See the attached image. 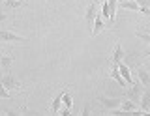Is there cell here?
Masks as SVG:
<instances>
[{
	"instance_id": "6da1fadb",
	"label": "cell",
	"mask_w": 150,
	"mask_h": 116,
	"mask_svg": "<svg viewBox=\"0 0 150 116\" xmlns=\"http://www.w3.org/2000/svg\"><path fill=\"white\" fill-rule=\"evenodd\" d=\"M144 86L141 81H137V82H133L128 90H124V97H128V99H131V101H135L139 107H141V97H143V92H144Z\"/></svg>"
},
{
	"instance_id": "7a4b0ae2",
	"label": "cell",
	"mask_w": 150,
	"mask_h": 116,
	"mask_svg": "<svg viewBox=\"0 0 150 116\" xmlns=\"http://www.w3.org/2000/svg\"><path fill=\"white\" fill-rule=\"evenodd\" d=\"M96 17H98V2H92L90 0V4H88V8H86V13H84V22H86L88 30H92Z\"/></svg>"
},
{
	"instance_id": "3957f363",
	"label": "cell",
	"mask_w": 150,
	"mask_h": 116,
	"mask_svg": "<svg viewBox=\"0 0 150 116\" xmlns=\"http://www.w3.org/2000/svg\"><path fill=\"white\" fill-rule=\"evenodd\" d=\"M0 41H6V43H25L28 39L23 38V36H17L15 32H11V30H2L0 28Z\"/></svg>"
},
{
	"instance_id": "277c9868",
	"label": "cell",
	"mask_w": 150,
	"mask_h": 116,
	"mask_svg": "<svg viewBox=\"0 0 150 116\" xmlns=\"http://www.w3.org/2000/svg\"><path fill=\"white\" fill-rule=\"evenodd\" d=\"M98 101H100L107 110H116V109H120V105H122V97H105V96H100V97H98Z\"/></svg>"
},
{
	"instance_id": "5b68a950",
	"label": "cell",
	"mask_w": 150,
	"mask_h": 116,
	"mask_svg": "<svg viewBox=\"0 0 150 116\" xmlns=\"http://www.w3.org/2000/svg\"><path fill=\"white\" fill-rule=\"evenodd\" d=\"M0 82H2V84L6 86L8 90H21V88H23L21 82H19L17 79L11 75V73H4V75L0 77Z\"/></svg>"
},
{
	"instance_id": "8992f818",
	"label": "cell",
	"mask_w": 150,
	"mask_h": 116,
	"mask_svg": "<svg viewBox=\"0 0 150 116\" xmlns=\"http://www.w3.org/2000/svg\"><path fill=\"white\" fill-rule=\"evenodd\" d=\"M109 77L111 79H115L116 82H118V86H128V82H126V79L122 77V73H120V67H118V64H112L111 66V73H109Z\"/></svg>"
},
{
	"instance_id": "52a82bcc",
	"label": "cell",
	"mask_w": 150,
	"mask_h": 116,
	"mask_svg": "<svg viewBox=\"0 0 150 116\" xmlns=\"http://www.w3.org/2000/svg\"><path fill=\"white\" fill-rule=\"evenodd\" d=\"M105 28H107V25L103 22V15H101V13H98L96 21H94V26H92V30H90V36H92V38H96V36L100 34V32H103Z\"/></svg>"
},
{
	"instance_id": "ba28073f",
	"label": "cell",
	"mask_w": 150,
	"mask_h": 116,
	"mask_svg": "<svg viewBox=\"0 0 150 116\" xmlns=\"http://www.w3.org/2000/svg\"><path fill=\"white\" fill-rule=\"evenodd\" d=\"M141 110H144V112H150V88H144L143 92V97H141Z\"/></svg>"
},
{
	"instance_id": "9c48e42d",
	"label": "cell",
	"mask_w": 150,
	"mask_h": 116,
	"mask_svg": "<svg viewBox=\"0 0 150 116\" xmlns=\"http://www.w3.org/2000/svg\"><path fill=\"white\" fill-rule=\"evenodd\" d=\"M116 10H118V0H109V26L116 21Z\"/></svg>"
},
{
	"instance_id": "30bf717a",
	"label": "cell",
	"mask_w": 150,
	"mask_h": 116,
	"mask_svg": "<svg viewBox=\"0 0 150 116\" xmlns=\"http://www.w3.org/2000/svg\"><path fill=\"white\" fill-rule=\"evenodd\" d=\"M118 67H120V73H122V77L126 79V82H128V84L131 86L135 81H133V77H131V69H129V66H126L124 62H120V64H118Z\"/></svg>"
},
{
	"instance_id": "8fae6325",
	"label": "cell",
	"mask_w": 150,
	"mask_h": 116,
	"mask_svg": "<svg viewBox=\"0 0 150 116\" xmlns=\"http://www.w3.org/2000/svg\"><path fill=\"white\" fill-rule=\"evenodd\" d=\"M11 64H13V56H11V54H2V56H0V67H2L4 73H9Z\"/></svg>"
},
{
	"instance_id": "7c38bea8",
	"label": "cell",
	"mask_w": 150,
	"mask_h": 116,
	"mask_svg": "<svg viewBox=\"0 0 150 116\" xmlns=\"http://www.w3.org/2000/svg\"><path fill=\"white\" fill-rule=\"evenodd\" d=\"M122 58H124V49H122V43H116L115 45V53H112V58H111V64H120Z\"/></svg>"
},
{
	"instance_id": "4fadbf2b",
	"label": "cell",
	"mask_w": 150,
	"mask_h": 116,
	"mask_svg": "<svg viewBox=\"0 0 150 116\" xmlns=\"http://www.w3.org/2000/svg\"><path fill=\"white\" fill-rule=\"evenodd\" d=\"M135 71H137V77H139V81L143 82V84L146 86V88H150V73H148L144 67H137Z\"/></svg>"
},
{
	"instance_id": "5bb4252c",
	"label": "cell",
	"mask_w": 150,
	"mask_h": 116,
	"mask_svg": "<svg viewBox=\"0 0 150 116\" xmlns=\"http://www.w3.org/2000/svg\"><path fill=\"white\" fill-rule=\"evenodd\" d=\"M62 96H64V92H58V94H56L54 96V99H53V103H51V112H58V110H60V105H62Z\"/></svg>"
},
{
	"instance_id": "9a60e30c",
	"label": "cell",
	"mask_w": 150,
	"mask_h": 116,
	"mask_svg": "<svg viewBox=\"0 0 150 116\" xmlns=\"http://www.w3.org/2000/svg\"><path fill=\"white\" fill-rule=\"evenodd\" d=\"M4 6L9 8V10H17V8L25 6V4H23L21 0H4Z\"/></svg>"
},
{
	"instance_id": "2e32d148",
	"label": "cell",
	"mask_w": 150,
	"mask_h": 116,
	"mask_svg": "<svg viewBox=\"0 0 150 116\" xmlns=\"http://www.w3.org/2000/svg\"><path fill=\"white\" fill-rule=\"evenodd\" d=\"M0 99H11V94H9V90L2 84V82H0Z\"/></svg>"
},
{
	"instance_id": "e0dca14e",
	"label": "cell",
	"mask_w": 150,
	"mask_h": 116,
	"mask_svg": "<svg viewBox=\"0 0 150 116\" xmlns=\"http://www.w3.org/2000/svg\"><path fill=\"white\" fill-rule=\"evenodd\" d=\"M62 99H64V107H68V109H71V107H73V99H71V96H69L66 90H64V96H62Z\"/></svg>"
},
{
	"instance_id": "ac0fdd59",
	"label": "cell",
	"mask_w": 150,
	"mask_h": 116,
	"mask_svg": "<svg viewBox=\"0 0 150 116\" xmlns=\"http://www.w3.org/2000/svg\"><path fill=\"white\" fill-rule=\"evenodd\" d=\"M101 15H103V19H109V0H105L101 4Z\"/></svg>"
},
{
	"instance_id": "d6986e66",
	"label": "cell",
	"mask_w": 150,
	"mask_h": 116,
	"mask_svg": "<svg viewBox=\"0 0 150 116\" xmlns=\"http://www.w3.org/2000/svg\"><path fill=\"white\" fill-rule=\"evenodd\" d=\"M135 36L141 38V39H144L146 43H150V34H146V32H135Z\"/></svg>"
},
{
	"instance_id": "ffe728a7",
	"label": "cell",
	"mask_w": 150,
	"mask_h": 116,
	"mask_svg": "<svg viewBox=\"0 0 150 116\" xmlns=\"http://www.w3.org/2000/svg\"><path fill=\"white\" fill-rule=\"evenodd\" d=\"M141 8H150V0H135Z\"/></svg>"
},
{
	"instance_id": "44dd1931",
	"label": "cell",
	"mask_w": 150,
	"mask_h": 116,
	"mask_svg": "<svg viewBox=\"0 0 150 116\" xmlns=\"http://www.w3.org/2000/svg\"><path fill=\"white\" fill-rule=\"evenodd\" d=\"M71 114V109H68V107H66V109L62 110V116H69Z\"/></svg>"
},
{
	"instance_id": "7402d4cb",
	"label": "cell",
	"mask_w": 150,
	"mask_h": 116,
	"mask_svg": "<svg viewBox=\"0 0 150 116\" xmlns=\"http://www.w3.org/2000/svg\"><path fill=\"white\" fill-rule=\"evenodd\" d=\"M88 112H90V107L86 105V107H84V109H83V114H88Z\"/></svg>"
},
{
	"instance_id": "603a6c76",
	"label": "cell",
	"mask_w": 150,
	"mask_h": 116,
	"mask_svg": "<svg viewBox=\"0 0 150 116\" xmlns=\"http://www.w3.org/2000/svg\"><path fill=\"white\" fill-rule=\"evenodd\" d=\"M92 2H98V0H92Z\"/></svg>"
},
{
	"instance_id": "cb8c5ba5",
	"label": "cell",
	"mask_w": 150,
	"mask_h": 116,
	"mask_svg": "<svg viewBox=\"0 0 150 116\" xmlns=\"http://www.w3.org/2000/svg\"><path fill=\"white\" fill-rule=\"evenodd\" d=\"M0 2H2V4H4V0H0Z\"/></svg>"
},
{
	"instance_id": "d4e9b609",
	"label": "cell",
	"mask_w": 150,
	"mask_h": 116,
	"mask_svg": "<svg viewBox=\"0 0 150 116\" xmlns=\"http://www.w3.org/2000/svg\"><path fill=\"white\" fill-rule=\"evenodd\" d=\"M0 19H2V15H0Z\"/></svg>"
},
{
	"instance_id": "484cf974",
	"label": "cell",
	"mask_w": 150,
	"mask_h": 116,
	"mask_svg": "<svg viewBox=\"0 0 150 116\" xmlns=\"http://www.w3.org/2000/svg\"><path fill=\"white\" fill-rule=\"evenodd\" d=\"M0 71H2V67H0Z\"/></svg>"
},
{
	"instance_id": "4316f807",
	"label": "cell",
	"mask_w": 150,
	"mask_h": 116,
	"mask_svg": "<svg viewBox=\"0 0 150 116\" xmlns=\"http://www.w3.org/2000/svg\"><path fill=\"white\" fill-rule=\"evenodd\" d=\"M118 2H122V0H118Z\"/></svg>"
},
{
	"instance_id": "83f0119b",
	"label": "cell",
	"mask_w": 150,
	"mask_h": 116,
	"mask_svg": "<svg viewBox=\"0 0 150 116\" xmlns=\"http://www.w3.org/2000/svg\"><path fill=\"white\" fill-rule=\"evenodd\" d=\"M47 2H49V0H47Z\"/></svg>"
}]
</instances>
